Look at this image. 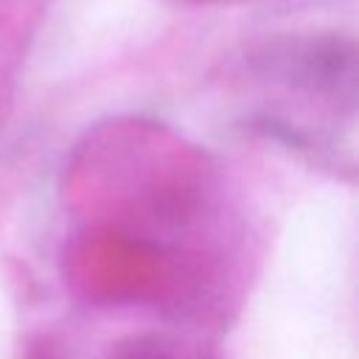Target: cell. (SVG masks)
Wrapping results in <instances>:
<instances>
[{"label":"cell","instance_id":"6da1fadb","mask_svg":"<svg viewBox=\"0 0 359 359\" xmlns=\"http://www.w3.org/2000/svg\"><path fill=\"white\" fill-rule=\"evenodd\" d=\"M353 56L351 39L325 34L306 39H272L252 56V65L261 73L309 93L353 98Z\"/></svg>","mask_w":359,"mask_h":359},{"label":"cell","instance_id":"7a4b0ae2","mask_svg":"<svg viewBox=\"0 0 359 359\" xmlns=\"http://www.w3.org/2000/svg\"><path fill=\"white\" fill-rule=\"evenodd\" d=\"M109 359H177V356L168 348H163L157 339L137 337V339H129V342L118 345Z\"/></svg>","mask_w":359,"mask_h":359}]
</instances>
